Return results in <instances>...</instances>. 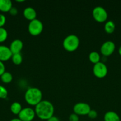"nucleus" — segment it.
<instances>
[{
    "label": "nucleus",
    "instance_id": "10",
    "mask_svg": "<svg viewBox=\"0 0 121 121\" xmlns=\"http://www.w3.org/2000/svg\"><path fill=\"white\" fill-rule=\"evenodd\" d=\"M13 53L11 52L9 47L7 46L0 45V61H4L11 59Z\"/></svg>",
    "mask_w": 121,
    "mask_h": 121
},
{
    "label": "nucleus",
    "instance_id": "17",
    "mask_svg": "<svg viewBox=\"0 0 121 121\" xmlns=\"http://www.w3.org/2000/svg\"><path fill=\"white\" fill-rule=\"evenodd\" d=\"M88 58L90 61L94 65L100 62V56L99 53L97 52H91L89 54Z\"/></svg>",
    "mask_w": 121,
    "mask_h": 121
},
{
    "label": "nucleus",
    "instance_id": "15",
    "mask_svg": "<svg viewBox=\"0 0 121 121\" xmlns=\"http://www.w3.org/2000/svg\"><path fill=\"white\" fill-rule=\"evenodd\" d=\"M115 24L113 21L109 20L107 21L104 24V30L108 34H112L115 30Z\"/></svg>",
    "mask_w": 121,
    "mask_h": 121
},
{
    "label": "nucleus",
    "instance_id": "8",
    "mask_svg": "<svg viewBox=\"0 0 121 121\" xmlns=\"http://www.w3.org/2000/svg\"><path fill=\"white\" fill-rule=\"evenodd\" d=\"M91 110L90 106L87 103L79 102L74 106L73 111L78 115H86Z\"/></svg>",
    "mask_w": 121,
    "mask_h": 121
},
{
    "label": "nucleus",
    "instance_id": "1",
    "mask_svg": "<svg viewBox=\"0 0 121 121\" xmlns=\"http://www.w3.org/2000/svg\"><path fill=\"white\" fill-rule=\"evenodd\" d=\"M35 113L42 120H47L53 116L54 106L48 100H42L35 106Z\"/></svg>",
    "mask_w": 121,
    "mask_h": 121
},
{
    "label": "nucleus",
    "instance_id": "28",
    "mask_svg": "<svg viewBox=\"0 0 121 121\" xmlns=\"http://www.w3.org/2000/svg\"><path fill=\"white\" fill-rule=\"evenodd\" d=\"M9 121H22L20 120L19 118H14V119H12L11 120H10Z\"/></svg>",
    "mask_w": 121,
    "mask_h": 121
},
{
    "label": "nucleus",
    "instance_id": "16",
    "mask_svg": "<svg viewBox=\"0 0 121 121\" xmlns=\"http://www.w3.org/2000/svg\"><path fill=\"white\" fill-rule=\"evenodd\" d=\"M10 110L13 114L19 115V113L22 110V106H21V104L20 103L17 102H13L11 105Z\"/></svg>",
    "mask_w": 121,
    "mask_h": 121
},
{
    "label": "nucleus",
    "instance_id": "29",
    "mask_svg": "<svg viewBox=\"0 0 121 121\" xmlns=\"http://www.w3.org/2000/svg\"><path fill=\"white\" fill-rule=\"evenodd\" d=\"M118 52H119V54H120V56H121V46H120L118 50Z\"/></svg>",
    "mask_w": 121,
    "mask_h": 121
},
{
    "label": "nucleus",
    "instance_id": "7",
    "mask_svg": "<svg viewBox=\"0 0 121 121\" xmlns=\"http://www.w3.org/2000/svg\"><path fill=\"white\" fill-rule=\"evenodd\" d=\"M35 111L31 108H23L18 115L19 118L22 121H32L35 117Z\"/></svg>",
    "mask_w": 121,
    "mask_h": 121
},
{
    "label": "nucleus",
    "instance_id": "26",
    "mask_svg": "<svg viewBox=\"0 0 121 121\" xmlns=\"http://www.w3.org/2000/svg\"><path fill=\"white\" fill-rule=\"evenodd\" d=\"M9 13H10L11 15H16L18 13L17 8L16 7H13L11 8L10 10H9Z\"/></svg>",
    "mask_w": 121,
    "mask_h": 121
},
{
    "label": "nucleus",
    "instance_id": "2",
    "mask_svg": "<svg viewBox=\"0 0 121 121\" xmlns=\"http://www.w3.org/2000/svg\"><path fill=\"white\" fill-rule=\"evenodd\" d=\"M25 100L32 106H36L42 99V92L37 87H30L24 95Z\"/></svg>",
    "mask_w": 121,
    "mask_h": 121
},
{
    "label": "nucleus",
    "instance_id": "19",
    "mask_svg": "<svg viewBox=\"0 0 121 121\" xmlns=\"http://www.w3.org/2000/svg\"><path fill=\"white\" fill-rule=\"evenodd\" d=\"M11 59L13 62L16 65H20L23 61V57L20 53L13 54L11 57Z\"/></svg>",
    "mask_w": 121,
    "mask_h": 121
},
{
    "label": "nucleus",
    "instance_id": "13",
    "mask_svg": "<svg viewBox=\"0 0 121 121\" xmlns=\"http://www.w3.org/2000/svg\"><path fill=\"white\" fill-rule=\"evenodd\" d=\"M104 121H121V119L116 112L114 111H108L104 115Z\"/></svg>",
    "mask_w": 121,
    "mask_h": 121
},
{
    "label": "nucleus",
    "instance_id": "21",
    "mask_svg": "<svg viewBox=\"0 0 121 121\" xmlns=\"http://www.w3.org/2000/svg\"><path fill=\"white\" fill-rule=\"evenodd\" d=\"M8 96V91L4 86L0 85V98L5 99Z\"/></svg>",
    "mask_w": 121,
    "mask_h": 121
},
{
    "label": "nucleus",
    "instance_id": "22",
    "mask_svg": "<svg viewBox=\"0 0 121 121\" xmlns=\"http://www.w3.org/2000/svg\"><path fill=\"white\" fill-rule=\"evenodd\" d=\"M87 115L90 119H96L97 117V112H96L95 110L91 109L90 112H89V113H88Z\"/></svg>",
    "mask_w": 121,
    "mask_h": 121
},
{
    "label": "nucleus",
    "instance_id": "18",
    "mask_svg": "<svg viewBox=\"0 0 121 121\" xmlns=\"http://www.w3.org/2000/svg\"><path fill=\"white\" fill-rule=\"evenodd\" d=\"M1 79L2 82L5 83H9L13 80V75L11 73L8 72H5L1 76Z\"/></svg>",
    "mask_w": 121,
    "mask_h": 121
},
{
    "label": "nucleus",
    "instance_id": "5",
    "mask_svg": "<svg viewBox=\"0 0 121 121\" xmlns=\"http://www.w3.org/2000/svg\"><path fill=\"white\" fill-rule=\"evenodd\" d=\"M92 15L94 19L97 22H103L106 21L108 17L107 12L103 7L97 6L93 9Z\"/></svg>",
    "mask_w": 121,
    "mask_h": 121
},
{
    "label": "nucleus",
    "instance_id": "25",
    "mask_svg": "<svg viewBox=\"0 0 121 121\" xmlns=\"http://www.w3.org/2000/svg\"><path fill=\"white\" fill-rule=\"evenodd\" d=\"M5 72V67L2 61H0V76Z\"/></svg>",
    "mask_w": 121,
    "mask_h": 121
},
{
    "label": "nucleus",
    "instance_id": "24",
    "mask_svg": "<svg viewBox=\"0 0 121 121\" xmlns=\"http://www.w3.org/2000/svg\"><path fill=\"white\" fill-rule=\"evenodd\" d=\"M6 22V17L3 14H0V28L3 27Z\"/></svg>",
    "mask_w": 121,
    "mask_h": 121
},
{
    "label": "nucleus",
    "instance_id": "14",
    "mask_svg": "<svg viewBox=\"0 0 121 121\" xmlns=\"http://www.w3.org/2000/svg\"><path fill=\"white\" fill-rule=\"evenodd\" d=\"M13 7L10 0H0V11L4 13L9 12Z\"/></svg>",
    "mask_w": 121,
    "mask_h": 121
},
{
    "label": "nucleus",
    "instance_id": "12",
    "mask_svg": "<svg viewBox=\"0 0 121 121\" xmlns=\"http://www.w3.org/2000/svg\"><path fill=\"white\" fill-rule=\"evenodd\" d=\"M23 14L24 17L27 20L32 21L36 18L37 13L35 9L31 7H27L25 8L23 11Z\"/></svg>",
    "mask_w": 121,
    "mask_h": 121
},
{
    "label": "nucleus",
    "instance_id": "6",
    "mask_svg": "<svg viewBox=\"0 0 121 121\" xmlns=\"http://www.w3.org/2000/svg\"><path fill=\"white\" fill-rule=\"evenodd\" d=\"M93 72L96 77L98 78H103L107 74V67L104 63L100 61L95 64L93 69Z\"/></svg>",
    "mask_w": 121,
    "mask_h": 121
},
{
    "label": "nucleus",
    "instance_id": "9",
    "mask_svg": "<svg viewBox=\"0 0 121 121\" xmlns=\"http://www.w3.org/2000/svg\"><path fill=\"white\" fill-rule=\"evenodd\" d=\"M115 48H116V46L113 41H110V40L106 41L101 46V53L104 56H109L113 54Z\"/></svg>",
    "mask_w": 121,
    "mask_h": 121
},
{
    "label": "nucleus",
    "instance_id": "20",
    "mask_svg": "<svg viewBox=\"0 0 121 121\" xmlns=\"http://www.w3.org/2000/svg\"><path fill=\"white\" fill-rule=\"evenodd\" d=\"M8 37V33L5 28L4 27L0 28V43L5 41Z\"/></svg>",
    "mask_w": 121,
    "mask_h": 121
},
{
    "label": "nucleus",
    "instance_id": "27",
    "mask_svg": "<svg viewBox=\"0 0 121 121\" xmlns=\"http://www.w3.org/2000/svg\"><path fill=\"white\" fill-rule=\"evenodd\" d=\"M47 121H60V120H59V119L57 117L53 116V117L50 118L49 119H47Z\"/></svg>",
    "mask_w": 121,
    "mask_h": 121
},
{
    "label": "nucleus",
    "instance_id": "4",
    "mask_svg": "<svg viewBox=\"0 0 121 121\" xmlns=\"http://www.w3.org/2000/svg\"><path fill=\"white\" fill-rule=\"evenodd\" d=\"M43 30V24L39 19H34L30 21L28 26V30L32 35H38L40 34Z\"/></svg>",
    "mask_w": 121,
    "mask_h": 121
},
{
    "label": "nucleus",
    "instance_id": "23",
    "mask_svg": "<svg viewBox=\"0 0 121 121\" xmlns=\"http://www.w3.org/2000/svg\"><path fill=\"white\" fill-rule=\"evenodd\" d=\"M69 121H79L78 115L75 113H71V114L70 115V117H69Z\"/></svg>",
    "mask_w": 121,
    "mask_h": 121
},
{
    "label": "nucleus",
    "instance_id": "3",
    "mask_svg": "<svg viewBox=\"0 0 121 121\" xmlns=\"http://www.w3.org/2000/svg\"><path fill=\"white\" fill-rule=\"evenodd\" d=\"M62 44L66 51L74 52L79 47V39L75 34H70L64 39Z\"/></svg>",
    "mask_w": 121,
    "mask_h": 121
},
{
    "label": "nucleus",
    "instance_id": "11",
    "mask_svg": "<svg viewBox=\"0 0 121 121\" xmlns=\"http://www.w3.org/2000/svg\"><path fill=\"white\" fill-rule=\"evenodd\" d=\"M23 47V43L19 39H15L13 40L10 44L9 49L13 54L20 53V52Z\"/></svg>",
    "mask_w": 121,
    "mask_h": 121
}]
</instances>
